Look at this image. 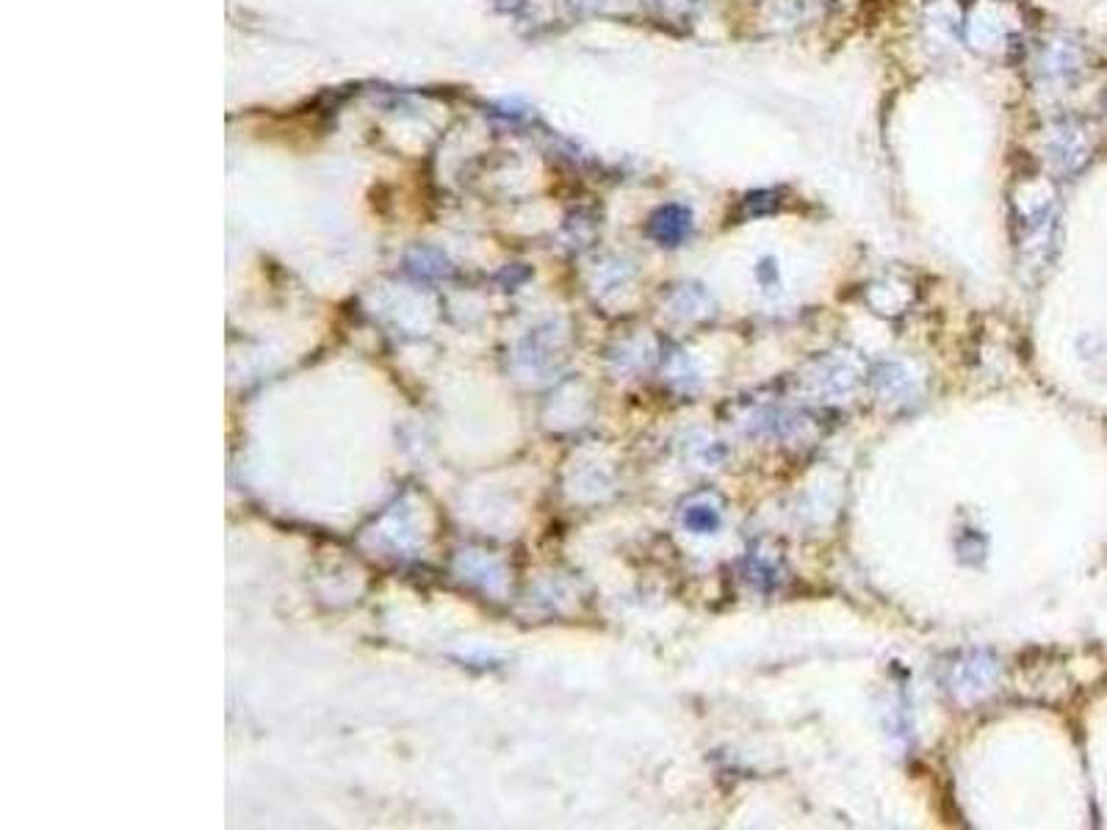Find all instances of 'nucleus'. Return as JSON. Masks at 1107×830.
Masks as SVG:
<instances>
[{
    "label": "nucleus",
    "instance_id": "1",
    "mask_svg": "<svg viewBox=\"0 0 1107 830\" xmlns=\"http://www.w3.org/2000/svg\"><path fill=\"white\" fill-rule=\"evenodd\" d=\"M690 227H692V216L687 214L684 208H679V205H667V208H662V211L651 219V233H654V238H659L665 247H676L679 241H684L687 233H690Z\"/></svg>",
    "mask_w": 1107,
    "mask_h": 830
},
{
    "label": "nucleus",
    "instance_id": "2",
    "mask_svg": "<svg viewBox=\"0 0 1107 830\" xmlns=\"http://www.w3.org/2000/svg\"><path fill=\"white\" fill-rule=\"evenodd\" d=\"M684 523H687V529H690V532L709 534V532H715L717 526H720V512H717L715 507H709V504H695V507H690L687 515H684Z\"/></svg>",
    "mask_w": 1107,
    "mask_h": 830
}]
</instances>
